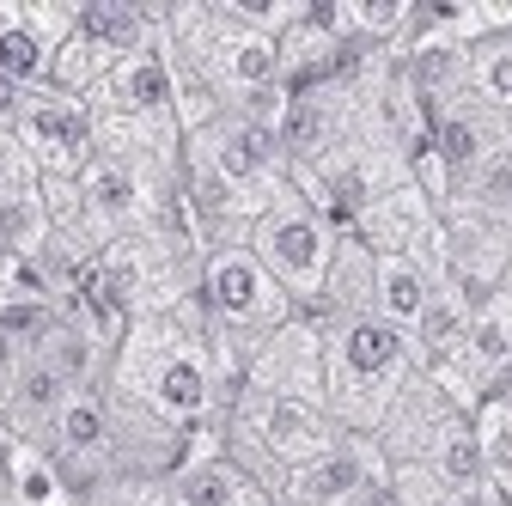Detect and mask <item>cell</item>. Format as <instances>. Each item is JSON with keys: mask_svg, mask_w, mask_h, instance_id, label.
I'll list each match as a JSON object with an SVG mask.
<instances>
[{"mask_svg": "<svg viewBox=\"0 0 512 506\" xmlns=\"http://www.w3.org/2000/svg\"><path fill=\"white\" fill-rule=\"evenodd\" d=\"M403 372H409V336L378 324L372 311H360L330 342L324 385L348 421H384V409L403 397Z\"/></svg>", "mask_w": 512, "mask_h": 506, "instance_id": "obj_1", "label": "cell"}, {"mask_svg": "<svg viewBox=\"0 0 512 506\" xmlns=\"http://www.w3.org/2000/svg\"><path fill=\"white\" fill-rule=\"evenodd\" d=\"M250 257L269 269V281L293 299V305H317L330 293V269H336V232L330 220L305 208V202H275L256 214L250 226Z\"/></svg>", "mask_w": 512, "mask_h": 506, "instance_id": "obj_2", "label": "cell"}, {"mask_svg": "<svg viewBox=\"0 0 512 506\" xmlns=\"http://www.w3.org/2000/svg\"><path fill=\"white\" fill-rule=\"evenodd\" d=\"M202 293H208V311L220 324H232V330H281L287 324V311H293V299L269 281V269L250 257V244H220L214 257H208V269H202Z\"/></svg>", "mask_w": 512, "mask_h": 506, "instance_id": "obj_3", "label": "cell"}, {"mask_svg": "<svg viewBox=\"0 0 512 506\" xmlns=\"http://www.w3.org/2000/svg\"><path fill=\"white\" fill-rule=\"evenodd\" d=\"M19 141L31 147V159H43L49 177H80L98 153H92V116L68 98V92H31L25 116H19Z\"/></svg>", "mask_w": 512, "mask_h": 506, "instance_id": "obj_4", "label": "cell"}, {"mask_svg": "<svg viewBox=\"0 0 512 506\" xmlns=\"http://www.w3.org/2000/svg\"><path fill=\"white\" fill-rule=\"evenodd\" d=\"M372 482H378V452L366 439H336L324 458L293 464L281 476V506H360Z\"/></svg>", "mask_w": 512, "mask_h": 506, "instance_id": "obj_5", "label": "cell"}, {"mask_svg": "<svg viewBox=\"0 0 512 506\" xmlns=\"http://www.w3.org/2000/svg\"><path fill=\"white\" fill-rule=\"evenodd\" d=\"M250 433H256V446H263L275 464H287V470L324 458V452L336 446L330 415L317 409L311 397H281V391L250 397Z\"/></svg>", "mask_w": 512, "mask_h": 506, "instance_id": "obj_6", "label": "cell"}, {"mask_svg": "<svg viewBox=\"0 0 512 506\" xmlns=\"http://www.w3.org/2000/svg\"><path fill=\"white\" fill-rule=\"evenodd\" d=\"M147 409L189 427V421H202L208 403H214V378H208V360L196 348H165L153 366H147V385H141Z\"/></svg>", "mask_w": 512, "mask_h": 506, "instance_id": "obj_7", "label": "cell"}, {"mask_svg": "<svg viewBox=\"0 0 512 506\" xmlns=\"http://www.w3.org/2000/svg\"><path fill=\"white\" fill-rule=\"evenodd\" d=\"M208 61H214V74L226 80L232 98L281 86V37H263V31H244V25H226L220 19V37L208 43Z\"/></svg>", "mask_w": 512, "mask_h": 506, "instance_id": "obj_8", "label": "cell"}, {"mask_svg": "<svg viewBox=\"0 0 512 506\" xmlns=\"http://www.w3.org/2000/svg\"><path fill=\"white\" fill-rule=\"evenodd\" d=\"M427 299H433L427 269L415 257H403V250H378V263H372V318L415 336L421 318H427Z\"/></svg>", "mask_w": 512, "mask_h": 506, "instance_id": "obj_9", "label": "cell"}, {"mask_svg": "<svg viewBox=\"0 0 512 506\" xmlns=\"http://www.w3.org/2000/svg\"><path fill=\"white\" fill-rule=\"evenodd\" d=\"M98 86H104V98H110L116 110H128V116H159V110H171V98H177V74H171V61H165L153 43L135 49L128 61H116Z\"/></svg>", "mask_w": 512, "mask_h": 506, "instance_id": "obj_10", "label": "cell"}, {"mask_svg": "<svg viewBox=\"0 0 512 506\" xmlns=\"http://www.w3.org/2000/svg\"><path fill=\"white\" fill-rule=\"evenodd\" d=\"M427 135H433V159H439V171L445 177H476L488 159H494V147H488V122L476 116V110H464V104H445L433 122H427Z\"/></svg>", "mask_w": 512, "mask_h": 506, "instance_id": "obj_11", "label": "cell"}, {"mask_svg": "<svg viewBox=\"0 0 512 506\" xmlns=\"http://www.w3.org/2000/svg\"><path fill=\"white\" fill-rule=\"evenodd\" d=\"M427 470L452 488V494H482L488 488V464H482V446H476V427L470 421H445V433L433 439V452H427Z\"/></svg>", "mask_w": 512, "mask_h": 506, "instance_id": "obj_12", "label": "cell"}, {"mask_svg": "<svg viewBox=\"0 0 512 506\" xmlns=\"http://www.w3.org/2000/svg\"><path fill=\"white\" fill-rule=\"evenodd\" d=\"M80 202H86V214H98V220H128V214L141 208V177L128 171V159L98 153V159L80 171Z\"/></svg>", "mask_w": 512, "mask_h": 506, "instance_id": "obj_13", "label": "cell"}, {"mask_svg": "<svg viewBox=\"0 0 512 506\" xmlns=\"http://www.w3.org/2000/svg\"><path fill=\"white\" fill-rule=\"evenodd\" d=\"M74 397V385L61 372H49L37 354L13 372V391H7V409H13V421L19 427H55V415H61V403Z\"/></svg>", "mask_w": 512, "mask_h": 506, "instance_id": "obj_14", "label": "cell"}, {"mask_svg": "<svg viewBox=\"0 0 512 506\" xmlns=\"http://www.w3.org/2000/svg\"><path fill=\"white\" fill-rule=\"evenodd\" d=\"M330 135H336V122H330V104L317 98V92H287V110H281V159H324L330 153Z\"/></svg>", "mask_w": 512, "mask_h": 506, "instance_id": "obj_15", "label": "cell"}, {"mask_svg": "<svg viewBox=\"0 0 512 506\" xmlns=\"http://www.w3.org/2000/svg\"><path fill=\"white\" fill-rule=\"evenodd\" d=\"M55 446H61V458H98L110 446V409H104V397L74 391L68 403H61V415H55Z\"/></svg>", "mask_w": 512, "mask_h": 506, "instance_id": "obj_16", "label": "cell"}, {"mask_svg": "<svg viewBox=\"0 0 512 506\" xmlns=\"http://www.w3.org/2000/svg\"><path fill=\"white\" fill-rule=\"evenodd\" d=\"M49 68H55V49L19 19V7H13V25L0 31V74H7L13 86H49Z\"/></svg>", "mask_w": 512, "mask_h": 506, "instance_id": "obj_17", "label": "cell"}, {"mask_svg": "<svg viewBox=\"0 0 512 506\" xmlns=\"http://www.w3.org/2000/svg\"><path fill=\"white\" fill-rule=\"evenodd\" d=\"M49 372H61V378H68V385L80 391L86 385V378H92V360H98V342L86 336V324L80 318H55V330L31 348Z\"/></svg>", "mask_w": 512, "mask_h": 506, "instance_id": "obj_18", "label": "cell"}, {"mask_svg": "<svg viewBox=\"0 0 512 506\" xmlns=\"http://www.w3.org/2000/svg\"><path fill=\"white\" fill-rule=\"evenodd\" d=\"M470 427H476V446L488 464V488L512 494V397H488Z\"/></svg>", "mask_w": 512, "mask_h": 506, "instance_id": "obj_19", "label": "cell"}, {"mask_svg": "<svg viewBox=\"0 0 512 506\" xmlns=\"http://www.w3.org/2000/svg\"><path fill=\"white\" fill-rule=\"evenodd\" d=\"M7 476H13V500H19V506H68L61 470H55L37 446H25V439L7 452Z\"/></svg>", "mask_w": 512, "mask_h": 506, "instance_id": "obj_20", "label": "cell"}, {"mask_svg": "<svg viewBox=\"0 0 512 506\" xmlns=\"http://www.w3.org/2000/svg\"><path fill=\"white\" fill-rule=\"evenodd\" d=\"M464 80L476 86V98H482V104L512 110V31H506V37H482V43L470 49Z\"/></svg>", "mask_w": 512, "mask_h": 506, "instance_id": "obj_21", "label": "cell"}, {"mask_svg": "<svg viewBox=\"0 0 512 506\" xmlns=\"http://www.w3.org/2000/svg\"><path fill=\"white\" fill-rule=\"evenodd\" d=\"M183 506H256V488L238 464L214 458V464H196L183 476Z\"/></svg>", "mask_w": 512, "mask_h": 506, "instance_id": "obj_22", "label": "cell"}, {"mask_svg": "<svg viewBox=\"0 0 512 506\" xmlns=\"http://www.w3.org/2000/svg\"><path fill=\"white\" fill-rule=\"evenodd\" d=\"M409 31V0H348V37L391 43Z\"/></svg>", "mask_w": 512, "mask_h": 506, "instance_id": "obj_23", "label": "cell"}, {"mask_svg": "<svg viewBox=\"0 0 512 506\" xmlns=\"http://www.w3.org/2000/svg\"><path fill=\"white\" fill-rule=\"evenodd\" d=\"M384 482H391V494H397V506H439L445 494H452V488H445L427 464H397L391 476H384Z\"/></svg>", "mask_w": 512, "mask_h": 506, "instance_id": "obj_24", "label": "cell"}, {"mask_svg": "<svg viewBox=\"0 0 512 506\" xmlns=\"http://www.w3.org/2000/svg\"><path fill=\"white\" fill-rule=\"evenodd\" d=\"M25 86H13L7 74H0V129H19V116H25Z\"/></svg>", "mask_w": 512, "mask_h": 506, "instance_id": "obj_25", "label": "cell"}, {"mask_svg": "<svg viewBox=\"0 0 512 506\" xmlns=\"http://www.w3.org/2000/svg\"><path fill=\"white\" fill-rule=\"evenodd\" d=\"M439 506H482V500H476V494H445Z\"/></svg>", "mask_w": 512, "mask_h": 506, "instance_id": "obj_26", "label": "cell"}, {"mask_svg": "<svg viewBox=\"0 0 512 506\" xmlns=\"http://www.w3.org/2000/svg\"><path fill=\"white\" fill-rule=\"evenodd\" d=\"M7 25H13V7H0V31H7Z\"/></svg>", "mask_w": 512, "mask_h": 506, "instance_id": "obj_27", "label": "cell"}, {"mask_svg": "<svg viewBox=\"0 0 512 506\" xmlns=\"http://www.w3.org/2000/svg\"><path fill=\"white\" fill-rule=\"evenodd\" d=\"M506 293H512V257H506Z\"/></svg>", "mask_w": 512, "mask_h": 506, "instance_id": "obj_28", "label": "cell"}]
</instances>
